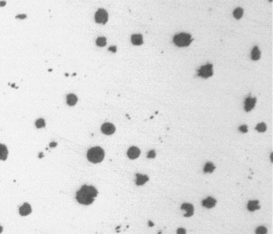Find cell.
I'll list each match as a JSON object with an SVG mask.
<instances>
[{"label": "cell", "mask_w": 273, "mask_h": 234, "mask_svg": "<svg viewBox=\"0 0 273 234\" xmlns=\"http://www.w3.org/2000/svg\"><path fill=\"white\" fill-rule=\"evenodd\" d=\"M97 190L94 187L85 185L76 192V198L79 203L90 205L94 202V198L97 196Z\"/></svg>", "instance_id": "1"}, {"label": "cell", "mask_w": 273, "mask_h": 234, "mask_svg": "<svg viewBox=\"0 0 273 234\" xmlns=\"http://www.w3.org/2000/svg\"><path fill=\"white\" fill-rule=\"evenodd\" d=\"M105 157L104 151L100 147H94L88 151L87 158L92 163H100L104 159Z\"/></svg>", "instance_id": "2"}, {"label": "cell", "mask_w": 273, "mask_h": 234, "mask_svg": "<svg viewBox=\"0 0 273 234\" xmlns=\"http://www.w3.org/2000/svg\"><path fill=\"white\" fill-rule=\"evenodd\" d=\"M192 36L188 33H180L173 38V42L180 47L188 46L192 42Z\"/></svg>", "instance_id": "3"}, {"label": "cell", "mask_w": 273, "mask_h": 234, "mask_svg": "<svg viewBox=\"0 0 273 234\" xmlns=\"http://www.w3.org/2000/svg\"><path fill=\"white\" fill-rule=\"evenodd\" d=\"M213 65L211 64H208L202 66L198 70V75L203 78H208L211 77L213 75Z\"/></svg>", "instance_id": "4"}, {"label": "cell", "mask_w": 273, "mask_h": 234, "mask_svg": "<svg viewBox=\"0 0 273 234\" xmlns=\"http://www.w3.org/2000/svg\"><path fill=\"white\" fill-rule=\"evenodd\" d=\"M108 18L107 12L103 9H99L95 14V21L96 23L105 24L107 23Z\"/></svg>", "instance_id": "5"}, {"label": "cell", "mask_w": 273, "mask_h": 234, "mask_svg": "<svg viewBox=\"0 0 273 234\" xmlns=\"http://www.w3.org/2000/svg\"><path fill=\"white\" fill-rule=\"evenodd\" d=\"M257 102V98L248 96L244 101V110L246 112H249L254 109Z\"/></svg>", "instance_id": "6"}, {"label": "cell", "mask_w": 273, "mask_h": 234, "mask_svg": "<svg viewBox=\"0 0 273 234\" xmlns=\"http://www.w3.org/2000/svg\"><path fill=\"white\" fill-rule=\"evenodd\" d=\"M101 130L105 134L109 135L113 134L115 132V127L113 125V124L109 123H106L102 125Z\"/></svg>", "instance_id": "7"}, {"label": "cell", "mask_w": 273, "mask_h": 234, "mask_svg": "<svg viewBox=\"0 0 273 234\" xmlns=\"http://www.w3.org/2000/svg\"><path fill=\"white\" fill-rule=\"evenodd\" d=\"M140 150L137 147L132 146L128 150L127 155L131 159H136L140 156Z\"/></svg>", "instance_id": "8"}, {"label": "cell", "mask_w": 273, "mask_h": 234, "mask_svg": "<svg viewBox=\"0 0 273 234\" xmlns=\"http://www.w3.org/2000/svg\"><path fill=\"white\" fill-rule=\"evenodd\" d=\"M181 208L187 212L184 215L185 217H191L194 214V206L190 203H184L182 205Z\"/></svg>", "instance_id": "9"}, {"label": "cell", "mask_w": 273, "mask_h": 234, "mask_svg": "<svg viewBox=\"0 0 273 234\" xmlns=\"http://www.w3.org/2000/svg\"><path fill=\"white\" fill-rule=\"evenodd\" d=\"M217 203V201L211 197H209L202 201V205L205 208H213Z\"/></svg>", "instance_id": "10"}, {"label": "cell", "mask_w": 273, "mask_h": 234, "mask_svg": "<svg viewBox=\"0 0 273 234\" xmlns=\"http://www.w3.org/2000/svg\"><path fill=\"white\" fill-rule=\"evenodd\" d=\"M19 211L20 214L21 216H27L29 215L32 212L31 206L29 204L26 203L20 208Z\"/></svg>", "instance_id": "11"}, {"label": "cell", "mask_w": 273, "mask_h": 234, "mask_svg": "<svg viewBox=\"0 0 273 234\" xmlns=\"http://www.w3.org/2000/svg\"><path fill=\"white\" fill-rule=\"evenodd\" d=\"M131 42L134 45L139 46L143 43V38L142 35L139 34H133L131 36Z\"/></svg>", "instance_id": "12"}, {"label": "cell", "mask_w": 273, "mask_h": 234, "mask_svg": "<svg viewBox=\"0 0 273 234\" xmlns=\"http://www.w3.org/2000/svg\"><path fill=\"white\" fill-rule=\"evenodd\" d=\"M259 202L258 201H250L247 203V210L249 211L253 212L260 209V206L259 205Z\"/></svg>", "instance_id": "13"}, {"label": "cell", "mask_w": 273, "mask_h": 234, "mask_svg": "<svg viewBox=\"0 0 273 234\" xmlns=\"http://www.w3.org/2000/svg\"><path fill=\"white\" fill-rule=\"evenodd\" d=\"M136 183L137 185H142L149 180L148 177L147 176H143L139 174H136Z\"/></svg>", "instance_id": "14"}, {"label": "cell", "mask_w": 273, "mask_h": 234, "mask_svg": "<svg viewBox=\"0 0 273 234\" xmlns=\"http://www.w3.org/2000/svg\"><path fill=\"white\" fill-rule=\"evenodd\" d=\"M260 56H261V52L258 46H254L251 52V59L254 61H258L260 59Z\"/></svg>", "instance_id": "15"}, {"label": "cell", "mask_w": 273, "mask_h": 234, "mask_svg": "<svg viewBox=\"0 0 273 234\" xmlns=\"http://www.w3.org/2000/svg\"><path fill=\"white\" fill-rule=\"evenodd\" d=\"M8 155V150L5 145L0 144V160H6Z\"/></svg>", "instance_id": "16"}, {"label": "cell", "mask_w": 273, "mask_h": 234, "mask_svg": "<svg viewBox=\"0 0 273 234\" xmlns=\"http://www.w3.org/2000/svg\"><path fill=\"white\" fill-rule=\"evenodd\" d=\"M78 101V98L74 94H70L67 96V103L69 106L75 105Z\"/></svg>", "instance_id": "17"}, {"label": "cell", "mask_w": 273, "mask_h": 234, "mask_svg": "<svg viewBox=\"0 0 273 234\" xmlns=\"http://www.w3.org/2000/svg\"><path fill=\"white\" fill-rule=\"evenodd\" d=\"M215 166L211 162H207L205 164L203 171L205 173H211L215 171Z\"/></svg>", "instance_id": "18"}, {"label": "cell", "mask_w": 273, "mask_h": 234, "mask_svg": "<svg viewBox=\"0 0 273 234\" xmlns=\"http://www.w3.org/2000/svg\"><path fill=\"white\" fill-rule=\"evenodd\" d=\"M244 13V10L240 7L236 8L233 11V16L236 20H240Z\"/></svg>", "instance_id": "19"}, {"label": "cell", "mask_w": 273, "mask_h": 234, "mask_svg": "<svg viewBox=\"0 0 273 234\" xmlns=\"http://www.w3.org/2000/svg\"><path fill=\"white\" fill-rule=\"evenodd\" d=\"M255 130L259 133H263L267 130V126L265 123H259L256 126Z\"/></svg>", "instance_id": "20"}, {"label": "cell", "mask_w": 273, "mask_h": 234, "mask_svg": "<svg viewBox=\"0 0 273 234\" xmlns=\"http://www.w3.org/2000/svg\"><path fill=\"white\" fill-rule=\"evenodd\" d=\"M96 44L99 47H104L106 45V39L105 37H99L96 40Z\"/></svg>", "instance_id": "21"}, {"label": "cell", "mask_w": 273, "mask_h": 234, "mask_svg": "<svg viewBox=\"0 0 273 234\" xmlns=\"http://www.w3.org/2000/svg\"><path fill=\"white\" fill-rule=\"evenodd\" d=\"M35 126L37 128H41L46 126V123L43 119H39L35 122Z\"/></svg>", "instance_id": "22"}, {"label": "cell", "mask_w": 273, "mask_h": 234, "mask_svg": "<svg viewBox=\"0 0 273 234\" xmlns=\"http://www.w3.org/2000/svg\"><path fill=\"white\" fill-rule=\"evenodd\" d=\"M267 233V229L264 226H260L258 227L256 231V234H266Z\"/></svg>", "instance_id": "23"}, {"label": "cell", "mask_w": 273, "mask_h": 234, "mask_svg": "<svg viewBox=\"0 0 273 234\" xmlns=\"http://www.w3.org/2000/svg\"><path fill=\"white\" fill-rule=\"evenodd\" d=\"M238 130L242 133H246L248 132V128L246 125H243L239 127Z\"/></svg>", "instance_id": "24"}, {"label": "cell", "mask_w": 273, "mask_h": 234, "mask_svg": "<svg viewBox=\"0 0 273 234\" xmlns=\"http://www.w3.org/2000/svg\"><path fill=\"white\" fill-rule=\"evenodd\" d=\"M155 157H156V153H155V150H150L148 153V155H147V158H154Z\"/></svg>", "instance_id": "25"}, {"label": "cell", "mask_w": 273, "mask_h": 234, "mask_svg": "<svg viewBox=\"0 0 273 234\" xmlns=\"http://www.w3.org/2000/svg\"><path fill=\"white\" fill-rule=\"evenodd\" d=\"M177 234H186V231L184 228H180L177 229Z\"/></svg>", "instance_id": "26"}, {"label": "cell", "mask_w": 273, "mask_h": 234, "mask_svg": "<svg viewBox=\"0 0 273 234\" xmlns=\"http://www.w3.org/2000/svg\"><path fill=\"white\" fill-rule=\"evenodd\" d=\"M108 50H111V51H112L113 52H116V47L114 46V47H110Z\"/></svg>", "instance_id": "27"}, {"label": "cell", "mask_w": 273, "mask_h": 234, "mask_svg": "<svg viewBox=\"0 0 273 234\" xmlns=\"http://www.w3.org/2000/svg\"><path fill=\"white\" fill-rule=\"evenodd\" d=\"M57 143H55V142H52V143L50 144V147L55 148V147L57 146Z\"/></svg>", "instance_id": "28"}, {"label": "cell", "mask_w": 273, "mask_h": 234, "mask_svg": "<svg viewBox=\"0 0 273 234\" xmlns=\"http://www.w3.org/2000/svg\"><path fill=\"white\" fill-rule=\"evenodd\" d=\"M148 225L150 227H153L154 226V224L151 221H148Z\"/></svg>", "instance_id": "29"}, {"label": "cell", "mask_w": 273, "mask_h": 234, "mask_svg": "<svg viewBox=\"0 0 273 234\" xmlns=\"http://www.w3.org/2000/svg\"><path fill=\"white\" fill-rule=\"evenodd\" d=\"M44 157V156H43V153H40L39 154V157L40 158H42V157Z\"/></svg>", "instance_id": "30"}, {"label": "cell", "mask_w": 273, "mask_h": 234, "mask_svg": "<svg viewBox=\"0 0 273 234\" xmlns=\"http://www.w3.org/2000/svg\"><path fill=\"white\" fill-rule=\"evenodd\" d=\"M270 159H271V162H272V163H273V153H272V154H271V156H270Z\"/></svg>", "instance_id": "31"}, {"label": "cell", "mask_w": 273, "mask_h": 234, "mask_svg": "<svg viewBox=\"0 0 273 234\" xmlns=\"http://www.w3.org/2000/svg\"><path fill=\"white\" fill-rule=\"evenodd\" d=\"M2 231H3V228L0 226V234L2 232Z\"/></svg>", "instance_id": "32"}, {"label": "cell", "mask_w": 273, "mask_h": 234, "mask_svg": "<svg viewBox=\"0 0 273 234\" xmlns=\"http://www.w3.org/2000/svg\"><path fill=\"white\" fill-rule=\"evenodd\" d=\"M161 233H162L161 232H159V234H161Z\"/></svg>", "instance_id": "33"}]
</instances>
